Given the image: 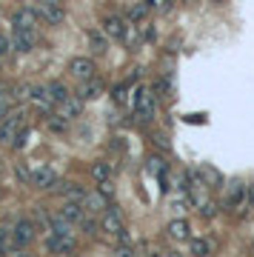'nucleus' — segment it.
Wrapping results in <instances>:
<instances>
[{"label": "nucleus", "mask_w": 254, "mask_h": 257, "mask_svg": "<svg viewBox=\"0 0 254 257\" xmlns=\"http://www.w3.org/2000/svg\"><path fill=\"white\" fill-rule=\"evenodd\" d=\"M37 46V32L35 29H12V52L29 55Z\"/></svg>", "instance_id": "7"}, {"label": "nucleus", "mask_w": 254, "mask_h": 257, "mask_svg": "<svg viewBox=\"0 0 254 257\" xmlns=\"http://www.w3.org/2000/svg\"><path fill=\"white\" fill-rule=\"evenodd\" d=\"M3 94H6V86H3V83H0V97H3Z\"/></svg>", "instance_id": "42"}, {"label": "nucleus", "mask_w": 254, "mask_h": 257, "mask_svg": "<svg viewBox=\"0 0 254 257\" xmlns=\"http://www.w3.org/2000/svg\"><path fill=\"white\" fill-rule=\"evenodd\" d=\"M17 252H20V249L14 243L12 229H3V226H0V255H17Z\"/></svg>", "instance_id": "23"}, {"label": "nucleus", "mask_w": 254, "mask_h": 257, "mask_svg": "<svg viewBox=\"0 0 254 257\" xmlns=\"http://www.w3.org/2000/svg\"><path fill=\"white\" fill-rule=\"evenodd\" d=\"M166 232H169L172 240H189V237H191V226H189L186 220H172Z\"/></svg>", "instance_id": "21"}, {"label": "nucleus", "mask_w": 254, "mask_h": 257, "mask_svg": "<svg viewBox=\"0 0 254 257\" xmlns=\"http://www.w3.org/2000/svg\"><path fill=\"white\" fill-rule=\"evenodd\" d=\"M49 86V94H52V100H55V103H63V100H66V97H69V89H66V86H63V83L60 80H52V83H46Z\"/></svg>", "instance_id": "25"}, {"label": "nucleus", "mask_w": 254, "mask_h": 257, "mask_svg": "<svg viewBox=\"0 0 254 257\" xmlns=\"http://www.w3.org/2000/svg\"><path fill=\"white\" fill-rule=\"evenodd\" d=\"M112 172H115V166L109 163V160H97L92 166V177L100 183V180H112Z\"/></svg>", "instance_id": "24"}, {"label": "nucleus", "mask_w": 254, "mask_h": 257, "mask_svg": "<svg viewBox=\"0 0 254 257\" xmlns=\"http://www.w3.org/2000/svg\"><path fill=\"white\" fill-rule=\"evenodd\" d=\"M23 126H26V112H9L0 120V146H12Z\"/></svg>", "instance_id": "3"}, {"label": "nucleus", "mask_w": 254, "mask_h": 257, "mask_svg": "<svg viewBox=\"0 0 254 257\" xmlns=\"http://www.w3.org/2000/svg\"><path fill=\"white\" fill-rule=\"evenodd\" d=\"M151 140H154V146H160L163 152H169V140H166V137H163V134H154V137H151Z\"/></svg>", "instance_id": "39"}, {"label": "nucleus", "mask_w": 254, "mask_h": 257, "mask_svg": "<svg viewBox=\"0 0 254 257\" xmlns=\"http://www.w3.org/2000/svg\"><path fill=\"white\" fill-rule=\"evenodd\" d=\"M197 211H200V214H203V217H214V206H211V203H203V206H197Z\"/></svg>", "instance_id": "38"}, {"label": "nucleus", "mask_w": 254, "mask_h": 257, "mask_svg": "<svg viewBox=\"0 0 254 257\" xmlns=\"http://www.w3.org/2000/svg\"><path fill=\"white\" fill-rule=\"evenodd\" d=\"M246 192H249V186L240 183V180L229 183V189H226V209H240L246 203Z\"/></svg>", "instance_id": "13"}, {"label": "nucleus", "mask_w": 254, "mask_h": 257, "mask_svg": "<svg viewBox=\"0 0 254 257\" xmlns=\"http://www.w3.org/2000/svg\"><path fill=\"white\" fill-rule=\"evenodd\" d=\"M97 192H103L106 197L112 200V197H115V186H112V180H100V183H97Z\"/></svg>", "instance_id": "35"}, {"label": "nucleus", "mask_w": 254, "mask_h": 257, "mask_svg": "<svg viewBox=\"0 0 254 257\" xmlns=\"http://www.w3.org/2000/svg\"><path fill=\"white\" fill-rule=\"evenodd\" d=\"M58 192L63 194V200H77V203H83L86 194H89L80 183H58Z\"/></svg>", "instance_id": "20"}, {"label": "nucleus", "mask_w": 254, "mask_h": 257, "mask_svg": "<svg viewBox=\"0 0 254 257\" xmlns=\"http://www.w3.org/2000/svg\"><path fill=\"white\" fill-rule=\"evenodd\" d=\"M83 103H86V100H80L77 94H69V97L58 106V112H60V115H66L69 120H77V117L83 115Z\"/></svg>", "instance_id": "15"}, {"label": "nucleus", "mask_w": 254, "mask_h": 257, "mask_svg": "<svg viewBox=\"0 0 254 257\" xmlns=\"http://www.w3.org/2000/svg\"><path fill=\"white\" fill-rule=\"evenodd\" d=\"M100 229H103L112 240H117V243H128L126 226H123V220H120L117 209H106L103 211V217H100Z\"/></svg>", "instance_id": "4"}, {"label": "nucleus", "mask_w": 254, "mask_h": 257, "mask_svg": "<svg viewBox=\"0 0 254 257\" xmlns=\"http://www.w3.org/2000/svg\"><path fill=\"white\" fill-rule=\"evenodd\" d=\"M14 177L20 180V183H26V186H32V169L26 163H17L14 166Z\"/></svg>", "instance_id": "27"}, {"label": "nucleus", "mask_w": 254, "mask_h": 257, "mask_svg": "<svg viewBox=\"0 0 254 257\" xmlns=\"http://www.w3.org/2000/svg\"><path fill=\"white\" fill-rule=\"evenodd\" d=\"M106 194L103 192H89L86 194V200H83V206H86V211H92V214H100V211L109 209V203H106Z\"/></svg>", "instance_id": "19"}, {"label": "nucleus", "mask_w": 254, "mask_h": 257, "mask_svg": "<svg viewBox=\"0 0 254 257\" xmlns=\"http://www.w3.org/2000/svg\"><path fill=\"white\" fill-rule=\"evenodd\" d=\"M103 32L112 37V40H126L128 20H126V17H120V14H106V17H103Z\"/></svg>", "instance_id": "9"}, {"label": "nucleus", "mask_w": 254, "mask_h": 257, "mask_svg": "<svg viewBox=\"0 0 254 257\" xmlns=\"http://www.w3.org/2000/svg\"><path fill=\"white\" fill-rule=\"evenodd\" d=\"M58 172L52 169V166H46V163H40V166H35L32 169V186L35 189H40V192H55L58 189Z\"/></svg>", "instance_id": "6"}, {"label": "nucleus", "mask_w": 254, "mask_h": 257, "mask_svg": "<svg viewBox=\"0 0 254 257\" xmlns=\"http://www.w3.org/2000/svg\"><path fill=\"white\" fill-rule=\"evenodd\" d=\"M26 143H29V123H26V126L20 128V134H17V137H14L12 149H17V152H20V149H26Z\"/></svg>", "instance_id": "33"}, {"label": "nucleus", "mask_w": 254, "mask_h": 257, "mask_svg": "<svg viewBox=\"0 0 254 257\" xmlns=\"http://www.w3.org/2000/svg\"><path fill=\"white\" fill-rule=\"evenodd\" d=\"M37 23H40L37 9H17L12 14V29H35L37 32Z\"/></svg>", "instance_id": "12"}, {"label": "nucleus", "mask_w": 254, "mask_h": 257, "mask_svg": "<svg viewBox=\"0 0 254 257\" xmlns=\"http://www.w3.org/2000/svg\"><path fill=\"white\" fill-rule=\"evenodd\" d=\"M9 52H12V37L0 35V58H6Z\"/></svg>", "instance_id": "36"}, {"label": "nucleus", "mask_w": 254, "mask_h": 257, "mask_svg": "<svg viewBox=\"0 0 254 257\" xmlns=\"http://www.w3.org/2000/svg\"><path fill=\"white\" fill-rule=\"evenodd\" d=\"M112 100H115L117 106H123L128 100V83H120V86H115V92H112Z\"/></svg>", "instance_id": "29"}, {"label": "nucleus", "mask_w": 254, "mask_h": 257, "mask_svg": "<svg viewBox=\"0 0 254 257\" xmlns=\"http://www.w3.org/2000/svg\"><path fill=\"white\" fill-rule=\"evenodd\" d=\"M12 237H14V243H17V249L23 252L26 246H32L37 240V223L29 220V217H17L12 226Z\"/></svg>", "instance_id": "5"}, {"label": "nucleus", "mask_w": 254, "mask_h": 257, "mask_svg": "<svg viewBox=\"0 0 254 257\" xmlns=\"http://www.w3.org/2000/svg\"><path fill=\"white\" fill-rule=\"evenodd\" d=\"M103 80H97V77H89V80H80V89H77V97L80 100H97L100 94H103Z\"/></svg>", "instance_id": "14"}, {"label": "nucleus", "mask_w": 254, "mask_h": 257, "mask_svg": "<svg viewBox=\"0 0 254 257\" xmlns=\"http://www.w3.org/2000/svg\"><path fill=\"white\" fill-rule=\"evenodd\" d=\"M74 249H77L74 234H52V232H49V237H46V252H52V255H71Z\"/></svg>", "instance_id": "8"}, {"label": "nucleus", "mask_w": 254, "mask_h": 257, "mask_svg": "<svg viewBox=\"0 0 254 257\" xmlns=\"http://www.w3.org/2000/svg\"><path fill=\"white\" fill-rule=\"evenodd\" d=\"M43 120H46V128L52 131V134H66V131H69V123H71L69 117L60 115V112H49Z\"/></svg>", "instance_id": "16"}, {"label": "nucleus", "mask_w": 254, "mask_h": 257, "mask_svg": "<svg viewBox=\"0 0 254 257\" xmlns=\"http://www.w3.org/2000/svg\"><path fill=\"white\" fill-rule=\"evenodd\" d=\"M106 37H109L106 32H103V35H100V32H94V29L89 32V43H92V49L97 52V55H103L106 49H109V40H106Z\"/></svg>", "instance_id": "26"}, {"label": "nucleus", "mask_w": 254, "mask_h": 257, "mask_svg": "<svg viewBox=\"0 0 254 257\" xmlns=\"http://www.w3.org/2000/svg\"><path fill=\"white\" fill-rule=\"evenodd\" d=\"M49 217H52V214H49L43 206H35V209H32V220H35L37 226H49Z\"/></svg>", "instance_id": "30"}, {"label": "nucleus", "mask_w": 254, "mask_h": 257, "mask_svg": "<svg viewBox=\"0 0 254 257\" xmlns=\"http://www.w3.org/2000/svg\"><path fill=\"white\" fill-rule=\"evenodd\" d=\"M154 97L157 94H151V89H146V86H140L134 92V117L140 123H151L154 120V115H157V100Z\"/></svg>", "instance_id": "2"}, {"label": "nucleus", "mask_w": 254, "mask_h": 257, "mask_svg": "<svg viewBox=\"0 0 254 257\" xmlns=\"http://www.w3.org/2000/svg\"><path fill=\"white\" fill-rule=\"evenodd\" d=\"M151 92H157L160 97H172V83L163 77V80H157L154 86H151Z\"/></svg>", "instance_id": "31"}, {"label": "nucleus", "mask_w": 254, "mask_h": 257, "mask_svg": "<svg viewBox=\"0 0 254 257\" xmlns=\"http://www.w3.org/2000/svg\"><path fill=\"white\" fill-rule=\"evenodd\" d=\"M146 12H149V9H146L143 3H134V6H128V20H143Z\"/></svg>", "instance_id": "34"}, {"label": "nucleus", "mask_w": 254, "mask_h": 257, "mask_svg": "<svg viewBox=\"0 0 254 257\" xmlns=\"http://www.w3.org/2000/svg\"><path fill=\"white\" fill-rule=\"evenodd\" d=\"M37 14H40V20H46L49 26H58V23L66 20L63 3H37Z\"/></svg>", "instance_id": "10"}, {"label": "nucleus", "mask_w": 254, "mask_h": 257, "mask_svg": "<svg viewBox=\"0 0 254 257\" xmlns=\"http://www.w3.org/2000/svg\"><path fill=\"white\" fill-rule=\"evenodd\" d=\"M17 97L26 100V103L32 106L35 112H40L43 117H46L49 112H55V109H58V103H55V100H52V94H49V86H23Z\"/></svg>", "instance_id": "1"}, {"label": "nucleus", "mask_w": 254, "mask_h": 257, "mask_svg": "<svg viewBox=\"0 0 254 257\" xmlns=\"http://www.w3.org/2000/svg\"><path fill=\"white\" fill-rule=\"evenodd\" d=\"M94 60L92 58H71L69 60V74L74 77V80H89V77H94Z\"/></svg>", "instance_id": "11"}, {"label": "nucleus", "mask_w": 254, "mask_h": 257, "mask_svg": "<svg viewBox=\"0 0 254 257\" xmlns=\"http://www.w3.org/2000/svg\"><path fill=\"white\" fill-rule=\"evenodd\" d=\"M200 177L206 180L208 189H220L223 183H226V180H223V175H220V169H214V166H208V163L200 169Z\"/></svg>", "instance_id": "22"}, {"label": "nucleus", "mask_w": 254, "mask_h": 257, "mask_svg": "<svg viewBox=\"0 0 254 257\" xmlns=\"http://www.w3.org/2000/svg\"><path fill=\"white\" fill-rule=\"evenodd\" d=\"M208 252H211V243H208V240H203V237L191 240V255L203 257V255H208Z\"/></svg>", "instance_id": "28"}, {"label": "nucleus", "mask_w": 254, "mask_h": 257, "mask_svg": "<svg viewBox=\"0 0 254 257\" xmlns=\"http://www.w3.org/2000/svg\"><path fill=\"white\" fill-rule=\"evenodd\" d=\"M52 234H71V229H74V223L63 214V211H58V214H52L49 217V226H46Z\"/></svg>", "instance_id": "17"}, {"label": "nucleus", "mask_w": 254, "mask_h": 257, "mask_svg": "<svg viewBox=\"0 0 254 257\" xmlns=\"http://www.w3.org/2000/svg\"><path fill=\"white\" fill-rule=\"evenodd\" d=\"M35 3H63V0H35Z\"/></svg>", "instance_id": "41"}, {"label": "nucleus", "mask_w": 254, "mask_h": 257, "mask_svg": "<svg viewBox=\"0 0 254 257\" xmlns=\"http://www.w3.org/2000/svg\"><path fill=\"white\" fill-rule=\"evenodd\" d=\"M9 112H12V100H9V97L3 94V97H0V120L9 115Z\"/></svg>", "instance_id": "37"}, {"label": "nucleus", "mask_w": 254, "mask_h": 257, "mask_svg": "<svg viewBox=\"0 0 254 257\" xmlns=\"http://www.w3.org/2000/svg\"><path fill=\"white\" fill-rule=\"evenodd\" d=\"M149 172L157 177V175H163V172H169V166H166V160H160V157H151V160H149Z\"/></svg>", "instance_id": "32"}, {"label": "nucleus", "mask_w": 254, "mask_h": 257, "mask_svg": "<svg viewBox=\"0 0 254 257\" xmlns=\"http://www.w3.org/2000/svg\"><path fill=\"white\" fill-rule=\"evenodd\" d=\"M60 211H63V214H66L71 223H74V226H80V220L89 214V211H86V206H83V203H77V200H63V209H60Z\"/></svg>", "instance_id": "18"}, {"label": "nucleus", "mask_w": 254, "mask_h": 257, "mask_svg": "<svg viewBox=\"0 0 254 257\" xmlns=\"http://www.w3.org/2000/svg\"><path fill=\"white\" fill-rule=\"evenodd\" d=\"M246 203L254 206V186H249V192H246Z\"/></svg>", "instance_id": "40"}]
</instances>
